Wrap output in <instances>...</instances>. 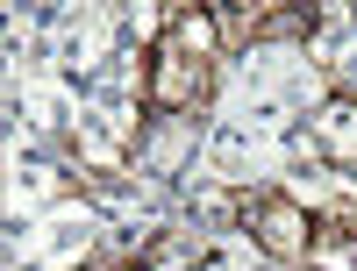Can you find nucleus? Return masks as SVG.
I'll return each instance as SVG.
<instances>
[{
  "label": "nucleus",
  "mask_w": 357,
  "mask_h": 271,
  "mask_svg": "<svg viewBox=\"0 0 357 271\" xmlns=\"http://www.w3.org/2000/svg\"><path fill=\"white\" fill-rule=\"evenodd\" d=\"M314 143H321L329 164H357V100L350 93H336V100L314 107Z\"/></svg>",
  "instance_id": "nucleus-4"
},
{
  "label": "nucleus",
  "mask_w": 357,
  "mask_h": 271,
  "mask_svg": "<svg viewBox=\"0 0 357 271\" xmlns=\"http://www.w3.org/2000/svg\"><path fill=\"white\" fill-rule=\"evenodd\" d=\"M272 271H307V264H272Z\"/></svg>",
  "instance_id": "nucleus-5"
},
{
  "label": "nucleus",
  "mask_w": 357,
  "mask_h": 271,
  "mask_svg": "<svg viewBox=\"0 0 357 271\" xmlns=\"http://www.w3.org/2000/svg\"><path fill=\"white\" fill-rule=\"evenodd\" d=\"M215 29H222V43L250 50V43H272V36H307L314 8H307V0H222Z\"/></svg>",
  "instance_id": "nucleus-3"
},
{
  "label": "nucleus",
  "mask_w": 357,
  "mask_h": 271,
  "mask_svg": "<svg viewBox=\"0 0 357 271\" xmlns=\"http://www.w3.org/2000/svg\"><path fill=\"white\" fill-rule=\"evenodd\" d=\"M207 86H215V65L200 50H186L178 36L151 43V57H143V100H151V114H193L207 100Z\"/></svg>",
  "instance_id": "nucleus-1"
},
{
  "label": "nucleus",
  "mask_w": 357,
  "mask_h": 271,
  "mask_svg": "<svg viewBox=\"0 0 357 271\" xmlns=\"http://www.w3.org/2000/svg\"><path fill=\"white\" fill-rule=\"evenodd\" d=\"M236 207L250 215V235H257V250L272 257V264H307L314 222H307V207L293 200V193H243Z\"/></svg>",
  "instance_id": "nucleus-2"
}]
</instances>
